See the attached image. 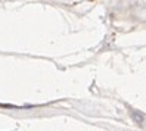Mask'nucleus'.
Here are the masks:
<instances>
[{
  "instance_id": "f257e3e1",
  "label": "nucleus",
  "mask_w": 146,
  "mask_h": 131,
  "mask_svg": "<svg viewBox=\"0 0 146 131\" xmlns=\"http://www.w3.org/2000/svg\"><path fill=\"white\" fill-rule=\"evenodd\" d=\"M130 116H131V119L136 122V124H139V125H143V122L146 121L145 115H143L142 112H139V110H133V112L130 113Z\"/></svg>"
}]
</instances>
